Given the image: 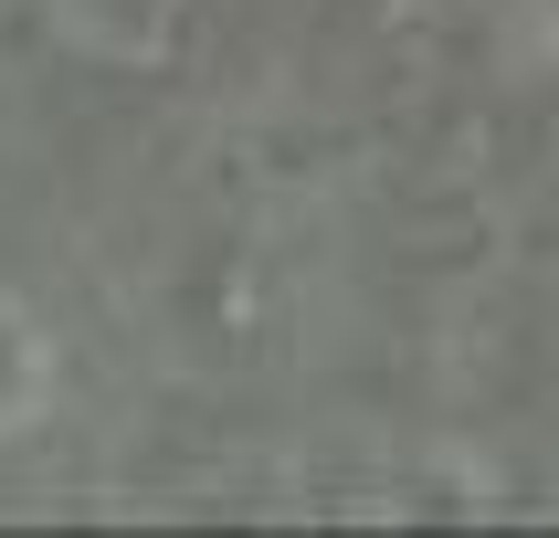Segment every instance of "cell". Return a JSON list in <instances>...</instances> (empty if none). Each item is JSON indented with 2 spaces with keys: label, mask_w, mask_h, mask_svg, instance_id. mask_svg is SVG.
Masks as SVG:
<instances>
[{
  "label": "cell",
  "mask_w": 559,
  "mask_h": 538,
  "mask_svg": "<svg viewBox=\"0 0 559 538\" xmlns=\"http://www.w3.org/2000/svg\"><path fill=\"white\" fill-rule=\"evenodd\" d=\"M43 411H53V338L32 327L22 296H0V443L32 433Z\"/></svg>",
  "instance_id": "6da1fadb"
}]
</instances>
